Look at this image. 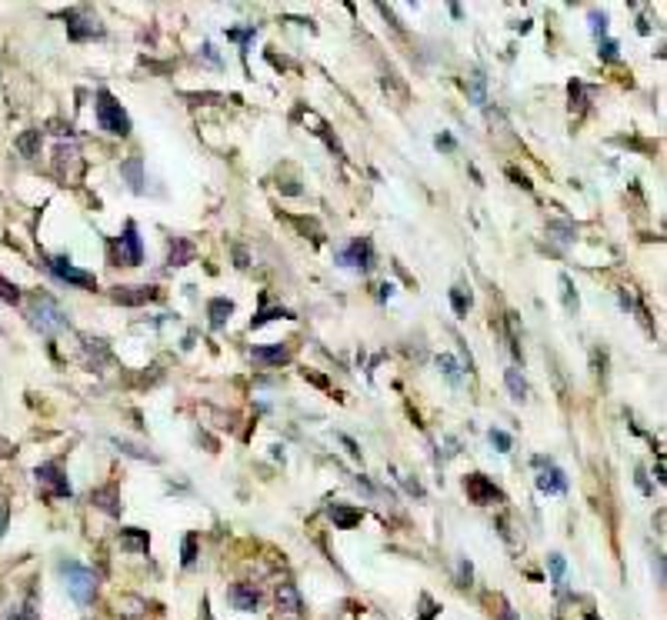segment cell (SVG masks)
I'll return each instance as SVG.
<instances>
[{"mask_svg":"<svg viewBox=\"0 0 667 620\" xmlns=\"http://www.w3.org/2000/svg\"><path fill=\"white\" fill-rule=\"evenodd\" d=\"M33 477H37V484L47 490V497H70V484H67V477H63L61 464H40V467L33 470Z\"/></svg>","mask_w":667,"mask_h":620,"instance_id":"6","label":"cell"},{"mask_svg":"<svg viewBox=\"0 0 667 620\" xmlns=\"http://www.w3.org/2000/svg\"><path fill=\"white\" fill-rule=\"evenodd\" d=\"M230 604L237 607V610H243V614H250V610H257L260 593L254 587H247V584H234V587H230Z\"/></svg>","mask_w":667,"mask_h":620,"instance_id":"13","label":"cell"},{"mask_svg":"<svg viewBox=\"0 0 667 620\" xmlns=\"http://www.w3.org/2000/svg\"><path fill=\"white\" fill-rule=\"evenodd\" d=\"M561 287H564V303H567V310H574L577 314V290H574V284H571L567 273H561Z\"/></svg>","mask_w":667,"mask_h":620,"instance_id":"28","label":"cell"},{"mask_svg":"<svg viewBox=\"0 0 667 620\" xmlns=\"http://www.w3.org/2000/svg\"><path fill=\"white\" fill-rule=\"evenodd\" d=\"M250 354H254V361H257V363H284L290 357V350L284 347V344H273V347H254Z\"/></svg>","mask_w":667,"mask_h":620,"instance_id":"19","label":"cell"},{"mask_svg":"<svg viewBox=\"0 0 667 620\" xmlns=\"http://www.w3.org/2000/svg\"><path fill=\"white\" fill-rule=\"evenodd\" d=\"M451 303H454L457 314H467V310H470V294L464 287H454V290H451Z\"/></svg>","mask_w":667,"mask_h":620,"instance_id":"26","label":"cell"},{"mask_svg":"<svg viewBox=\"0 0 667 620\" xmlns=\"http://www.w3.org/2000/svg\"><path fill=\"white\" fill-rule=\"evenodd\" d=\"M464 91H467L470 104L484 107V104H487V77L481 74V70H474V74H470L467 80H464Z\"/></svg>","mask_w":667,"mask_h":620,"instance_id":"15","label":"cell"},{"mask_svg":"<svg viewBox=\"0 0 667 620\" xmlns=\"http://www.w3.org/2000/svg\"><path fill=\"white\" fill-rule=\"evenodd\" d=\"M504 380H507V391H511V397H514V400H527V380L520 377V370H514V367H511V370L504 374Z\"/></svg>","mask_w":667,"mask_h":620,"instance_id":"21","label":"cell"},{"mask_svg":"<svg viewBox=\"0 0 667 620\" xmlns=\"http://www.w3.org/2000/svg\"><path fill=\"white\" fill-rule=\"evenodd\" d=\"M331 520L337 524V527L350 530L354 524H361V511H354V507H344V504H334V507H331Z\"/></svg>","mask_w":667,"mask_h":620,"instance_id":"20","label":"cell"},{"mask_svg":"<svg viewBox=\"0 0 667 620\" xmlns=\"http://www.w3.org/2000/svg\"><path fill=\"white\" fill-rule=\"evenodd\" d=\"M190 257H194V243L183 241V237H174V243H170V254H167V264H170V267H183Z\"/></svg>","mask_w":667,"mask_h":620,"instance_id":"18","label":"cell"},{"mask_svg":"<svg viewBox=\"0 0 667 620\" xmlns=\"http://www.w3.org/2000/svg\"><path fill=\"white\" fill-rule=\"evenodd\" d=\"M464 490H467V497L474 500V504H494V500H504V494L487 481L484 474H470L467 481H464Z\"/></svg>","mask_w":667,"mask_h":620,"instance_id":"10","label":"cell"},{"mask_svg":"<svg viewBox=\"0 0 667 620\" xmlns=\"http://www.w3.org/2000/svg\"><path fill=\"white\" fill-rule=\"evenodd\" d=\"M437 367L444 370V374H447V380H454V384L460 380V367H457V361L451 357V354H440V357H437Z\"/></svg>","mask_w":667,"mask_h":620,"instance_id":"25","label":"cell"},{"mask_svg":"<svg viewBox=\"0 0 667 620\" xmlns=\"http://www.w3.org/2000/svg\"><path fill=\"white\" fill-rule=\"evenodd\" d=\"M61 574L67 580V593L74 597L77 604L84 607L93 604V597H97V574L91 567H84L77 560H61Z\"/></svg>","mask_w":667,"mask_h":620,"instance_id":"1","label":"cell"},{"mask_svg":"<svg viewBox=\"0 0 667 620\" xmlns=\"http://www.w3.org/2000/svg\"><path fill=\"white\" fill-rule=\"evenodd\" d=\"M40 130H27L24 137H17V151L24 153V157H37V151H40Z\"/></svg>","mask_w":667,"mask_h":620,"instance_id":"22","label":"cell"},{"mask_svg":"<svg viewBox=\"0 0 667 620\" xmlns=\"http://www.w3.org/2000/svg\"><path fill=\"white\" fill-rule=\"evenodd\" d=\"M123 547L127 550H147V534L144 530H137V527H130V530H123Z\"/></svg>","mask_w":667,"mask_h":620,"instance_id":"23","label":"cell"},{"mask_svg":"<svg viewBox=\"0 0 667 620\" xmlns=\"http://www.w3.org/2000/svg\"><path fill=\"white\" fill-rule=\"evenodd\" d=\"M277 317H294L290 310H280V307H271V310H260L257 317L250 320V327H260V324H267V320H277Z\"/></svg>","mask_w":667,"mask_h":620,"instance_id":"27","label":"cell"},{"mask_svg":"<svg viewBox=\"0 0 667 620\" xmlns=\"http://www.w3.org/2000/svg\"><path fill=\"white\" fill-rule=\"evenodd\" d=\"M67 33H70L74 40H91V37H104V27H100L97 17L70 10V14H67Z\"/></svg>","mask_w":667,"mask_h":620,"instance_id":"7","label":"cell"},{"mask_svg":"<svg viewBox=\"0 0 667 620\" xmlns=\"http://www.w3.org/2000/svg\"><path fill=\"white\" fill-rule=\"evenodd\" d=\"M637 487H640L644 494H651V484H647V477H644V470H637Z\"/></svg>","mask_w":667,"mask_h":620,"instance_id":"37","label":"cell"},{"mask_svg":"<svg viewBox=\"0 0 667 620\" xmlns=\"http://www.w3.org/2000/svg\"><path fill=\"white\" fill-rule=\"evenodd\" d=\"M584 620H601V617H594V614H587V617H584Z\"/></svg>","mask_w":667,"mask_h":620,"instance_id":"41","label":"cell"},{"mask_svg":"<svg viewBox=\"0 0 667 620\" xmlns=\"http://www.w3.org/2000/svg\"><path fill=\"white\" fill-rule=\"evenodd\" d=\"M534 464L541 467V474H537V487H541L544 494H564V490H567V477H564L561 467H554L547 457H534Z\"/></svg>","mask_w":667,"mask_h":620,"instance_id":"8","label":"cell"},{"mask_svg":"<svg viewBox=\"0 0 667 620\" xmlns=\"http://www.w3.org/2000/svg\"><path fill=\"white\" fill-rule=\"evenodd\" d=\"M114 444H117V447H121V451H123V454H127V457H140V460H157V457H153V454H147L144 447H137V444H130V440L114 437Z\"/></svg>","mask_w":667,"mask_h":620,"instance_id":"24","label":"cell"},{"mask_svg":"<svg viewBox=\"0 0 667 620\" xmlns=\"http://www.w3.org/2000/svg\"><path fill=\"white\" fill-rule=\"evenodd\" d=\"M421 604H424V614H421V620H434V614H437V607L430 604V597H421Z\"/></svg>","mask_w":667,"mask_h":620,"instance_id":"35","label":"cell"},{"mask_svg":"<svg viewBox=\"0 0 667 620\" xmlns=\"http://www.w3.org/2000/svg\"><path fill=\"white\" fill-rule=\"evenodd\" d=\"M601 54H604V61H614V57H617V44H614V40H604Z\"/></svg>","mask_w":667,"mask_h":620,"instance_id":"36","label":"cell"},{"mask_svg":"<svg viewBox=\"0 0 667 620\" xmlns=\"http://www.w3.org/2000/svg\"><path fill=\"white\" fill-rule=\"evenodd\" d=\"M337 264L354 267V271H370V267H374V247H370V241H367V237H357V241H350L347 247H340V250H337Z\"/></svg>","mask_w":667,"mask_h":620,"instance_id":"4","label":"cell"},{"mask_svg":"<svg viewBox=\"0 0 667 620\" xmlns=\"http://www.w3.org/2000/svg\"><path fill=\"white\" fill-rule=\"evenodd\" d=\"M194 560H197V537L187 534L183 537V567H194Z\"/></svg>","mask_w":667,"mask_h":620,"instance_id":"29","label":"cell"},{"mask_svg":"<svg viewBox=\"0 0 667 620\" xmlns=\"http://www.w3.org/2000/svg\"><path fill=\"white\" fill-rule=\"evenodd\" d=\"M44 260H47V271L54 277H61V280H67V284H74V287H97V277L87 271H77L67 257H44Z\"/></svg>","mask_w":667,"mask_h":620,"instance_id":"5","label":"cell"},{"mask_svg":"<svg viewBox=\"0 0 667 620\" xmlns=\"http://www.w3.org/2000/svg\"><path fill=\"white\" fill-rule=\"evenodd\" d=\"M31 324H33V327H37L40 333H57V331H63V327H67V314L61 310V303L54 301V297L40 294V297H33Z\"/></svg>","mask_w":667,"mask_h":620,"instance_id":"3","label":"cell"},{"mask_svg":"<svg viewBox=\"0 0 667 620\" xmlns=\"http://www.w3.org/2000/svg\"><path fill=\"white\" fill-rule=\"evenodd\" d=\"M230 314H234V303L227 301V297H217V301L207 303V317H211V327H224L230 320Z\"/></svg>","mask_w":667,"mask_h":620,"instance_id":"17","label":"cell"},{"mask_svg":"<svg viewBox=\"0 0 667 620\" xmlns=\"http://www.w3.org/2000/svg\"><path fill=\"white\" fill-rule=\"evenodd\" d=\"M0 297H3L7 303H17L20 301V290H17L14 284H7V280H0Z\"/></svg>","mask_w":667,"mask_h":620,"instance_id":"32","label":"cell"},{"mask_svg":"<svg viewBox=\"0 0 667 620\" xmlns=\"http://www.w3.org/2000/svg\"><path fill=\"white\" fill-rule=\"evenodd\" d=\"M117 260L127 264V267H137V264L144 260V247H140V237H137L134 224H127L123 234L117 237Z\"/></svg>","mask_w":667,"mask_h":620,"instance_id":"9","label":"cell"},{"mask_svg":"<svg viewBox=\"0 0 667 620\" xmlns=\"http://www.w3.org/2000/svg\"><path fill=\"white\" fill-rule=\"evenodd\" d=\"M91 500H93V507H100L104 514H121V500H117V490H114V487H100V490H93Z\"/></svg>","mask_w":667,"mask_h":620,"instance_id":"16","label":"cell"},{"mask_svg":"<svg viewBox=\"0 0 667 620\" xmlns=\"http://www.w3.org/2000/svg\"><path fill=\"white\" fill-rule=\"evenodd\" d=\"M340 440H344V447H347V454L361 457V451H357V444H354V440H350V437H340Z\"/></svg>","mask_w":667,"mask_h":620,"instance_id":"38","label":"cell"},{"mask_svg":"<svg viewBox=\"0 0 667 620\" xmlns=\"http://www.w3.org/2000/svg\"><path fill=\"white\" fill-rule=\"evenodd\" d=\"M277 610H284V614H303V597L294 584H280V587H277Z\"/></svg>","mask_w":667,"mask_h":620,"instance_id":"12","label":"cell"},{"mask_svg":"<svg viewBox=\"0 0 667 620\" xmlns=\"http://www.w3.org/2000/svg\"><path fill=\"white\" fill-rule=\"evenodd\" d=\"M117 303H123V307H140V303H151L160 297V290L157 287H114V294H110Z\"/></svg>","mask_w":667,"mask_h":620,"instance_id":"11","label":"cell"},{"mask_svg":"<svg viewBox=\"0 0 667 620\" xmlns=\"http://www.w3.org/2000/svg\"><path fill=\"white\" fill-rule=\"evenodd\" d=\"M591 31L597 33V37H604V33H607V17H604V14L591 10Z\"/></svg>","mask_w":667,"mask_h":620,"instance_id":"33","label":"cell"},{"mask_svg":"<svg viewBox=\"0 0 667 620\" xmlns=\"http://www.w3.org/2000/svg\"><path fill=\"white\" fill-rule=\"evenodd\" d=\"M580 100H584V87H580V84H571V107H580Z\"/></svg>","mask_w":667,"mask_h":620,"instance_id":"34","label":"cell"},{"mask_svg":"<svg viewBox=\"0 0 667 620\" xmlns=\"http://www.w3.org/2000/svg\"><path fill=\"white\" fill-rule=\"evenodd\" d=\"M547 564H550V574H554V584H557V590H564V557H561V554H550V557H547Z\"/></svg>","mask_w":667,"mask_h":620,"instance_id":"30","label":"cell"},{"mask_svg":"<svg viewBox=\"0 0 667 620\" xmlns=\"http://www.w3.org/2000/svg\"><path fill=\"white\" fill-rule=\"evenodd\" d=\"M3 530H7V507H0V537H3Z\"/></svg>","mask_w":667,"mask_h":620,"instance_id":"39","label":"cell"},{"mask_svg":"<svg viewBox=\"0 0 667 620\" xmlns=\"http://www.w3.org/2000/svg\"><path fill=\"white\" fill-rule=\"evenodd\" d=\"M97 123H100V130H107V134H114V137L130 134V117H127V110H123L107 91H97Z\"/></svg>","mask_w":667,"mask_h":620,"instance_id":"2","label":"cell"},{"mask_svg":"<svg viewBox=\"0 0 667 620\" xmlns=\"http://www.w3.org/2000/svg\"><path fill=\"white\" fill-rule=\"evenodd\" d=\"M437 147H447V151H451V147H454V140H451V137H437Z\"/></svg>","mask_w":667,"mask_h":620,"instance_id":"40","label":"cell"},{"mask_svg":"<svg viewBox=\"0 0 667 620\" xmlns=\"http://www.w3.org/2000/svg\"><path fill=\"white\" fill-rule=\"evenodd\" d=\"M121 177L130 183V190H134V194H144V160H140V157L123 160V164H121Z\"/></svg>","mask_w":667,"mask_h":620,"instance_id":"14","label":"cell"},{"mask_svg":"<svg viewBox=\"0 0 667 620\" xmlns=\"http://www.w3.org/2000/svg\"><path fill=\"white\" fill-rule=\"evenodd\" d=\"M490 444L497 447L500 454H507V451H511V437H507L504 430H490Z\"/></svg>","mask_w":667,"mask_h":620,"instance_id":"31","label":"cell"}]
</instances>
